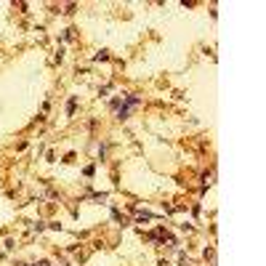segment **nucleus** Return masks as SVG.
<instances>
[{"instance_id": "1", "label": "nucleus", "mask_w": 266, "mask_h": 266, "mask_svg": "<svg viewBox=\"0 0 266 266\" xmlns=\"http://www.w3.org/2000/svg\"><path fill=\"white\" fill-rule=\"evenodd\" d=\"M109 59V51H99V53H96V61H106Z\"/></svg>"}, {"instance_id": "2", "label": "nucleus", "mask_w": 266, "mask_h": 266, "mask_svg": "<svg viewBox=\"0 0 266 266\" xmlns=\"http://www.w3.org/2000/svg\"><path fill=\"white\" fill-rule=\"evenodd\" d=\"M75 104H77V99H75V96H72V99H69V104H67V112H69V115H72V112H75Z\"/></svg>"}, {"instance_id": "3", "label": "nucleus", "mask_w": 266, "mask_h": 266, "mask_svg": "<svg viewBox=\"0 0 266 266\" xmlns=\"http://www.w3.org/2000/svg\"><path fill=\"white\" fill-rule=\"evenodd\" d=\"M138 221H152V213H138Z\"/></svg>"}]
</instances>
